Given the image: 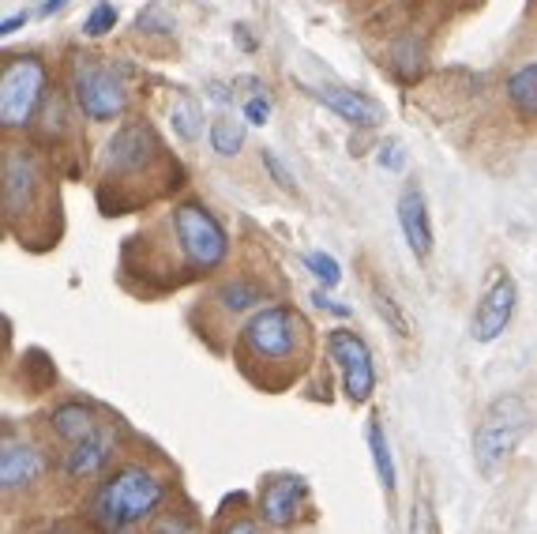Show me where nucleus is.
<instances>
[{
  "mask_svg": "<svg viewBox=\"0 0 537 534\" xmlns=\"http://www.w3.org/2000/svg\"><path fill=\"white\" fill-rule=\"evenodd\" d=\"M162 501H166V482L154 471H147V467L128 463V467H121V471H113L109 478L98 482V489L87 501V519H91L94 531L113 534L154 519Z\"/></svg>",
  "mask_w": 537,
  "mask_h": 534,
  "instance_id": "f257e3e1",
  "label": "nucleus"
},
{
  "mask_svg": "<svg viewBox=\"0 0 537 534\" xmlns=\"http://www.w3.org/2000/svg\"><path fill=\"white\" fill-rule=\"evenodd\" d=\"M241 358L260 362L263 380L271 369H290L293 373V365H305L308 358L305 316L290 305H271V309L248 316V324L241 328Z\"/></svg>",
  "mask_w": 537,
  "mask_h": 534,
  "instance_id": "f03ea898",
  "label": "nucleus"
},
{
  "mask_svg": "<svg viewBox=\"0 0 537 534\" xmlns=\"http://www.w3.org/2000/svg\"><path fill=\"white\" fill-rule=\"evenodd\" d=\"M169 226H173V241H177V249H181V260H185L196 275H211V271H218V267L226 264L230 237L222 230V222H218L200 200H188V204L173 207Z\"/></svg>",
  "mask_w": 537,
  "mask_h": 534,
  "instance_id": "7ed1b4c3",
  "label": "nucleus"
},
{
  "mask_svg": "<svg viewBox=\"0 0 537 534\" xmlns=\"http://www.w3.org/2000/svg\"><path fill=\"white\" fill-rule=\"evenodd\" d=\"M526 429H530V407L522 403L519 395L496 399V403L481 414L477 433H474V459H477V467H481V474L500 471L507 459H511V452L522 444Z\"/></svg>",
  "mask_w": 537,
  "mask_h": 534,
  "instance_id": "20e7f679",
  "label": "nucleus"
},
{
  "mask_svg": "<svg viewBox=\"0 0 537 534\" xmlns=\"http://www.w3.org/2000/svg\"><path fill=\"white\" fill-rule=\"evenodd\" d=\"M72 95H76L79 113L91 121H113L128 110V91H124L121 76L87 53H79L72 61Z\"/></svg>",
  "mask_w": 537,
  "mask_h": 534,
  "instance_id": "39448f33",
  "label": "nucleus"
},
{
  "mask_svg": "<svg viewBox=\"0 0 537 534\" xmlns=\"http://www.w3.org/2000/svg\"><path fill=\"white\" fill-rule=\"evenodd\" d=\"M49 72L38 57H12L4 64V79H0V121L4 128L31 125L42 98H46Z\"/></svg>",
  "mask_w": 537,
  "mask_h": 534,
  "instance_id": "423d86ee",
  "label": "nucleus"
},
{
  "mask_svg": "<svg viewBox=\"0 0 537 534\" xmlns=\"http://www.w3.org/2000/svg\"><path fill=\"white\" fill-rule=\"evenodd\" d=\"M327 358L335 362L338 380H342V395L350 399L353 407L369 403L372 388H376V365H372V350L369 343L350 328H335L327 331Z\"/></svg>",
  "mask_w": 537,
  "mask_h": 534,
  "instance_id": "0eeeda50",
  "label": "nucleus"
},
{
  "mask_svg": "<svg viewBox=\"0 0 537 534\" xmlns=\"http://www.w3.org/2000/svg\"><path fill=\"white\" fill-rule=\"evenodd\" d=\"M162 158V140L147 121H132L124 125L121 132H113V140L106 143V155H102V166L106 173H147Z\"/></svg>",
  "mask_w": 537,
  "mask_h": 534,
  "instance_id": "6e6552de",
  "label": "nucleus"
},
{
  "mask_svg": "<svg viewBox=\"0 0 537 534\" xmlns=\"http://www.w3.org/2000/svg\"><path fill=\"white\" fill-rule=\"evenodd\" d=\"M42 185V166L31 151L8 147L4 151V219L27 215L34 204V192Z\"/></svg>",
  "mask_w": 537,
  "mask_h": 534,
  "instance_id": "1a4fd4ad",
  "label": "nucleus"
},
{
  "mask_svg": "<svg viewBox=\"0 0 537 534\" xmlns=\"http://www.w3.org/2000/svg\"><path fill=\"white\" fill-rule=\"evenodd\" d=\"M308 501V482L297 474H275L260 489V519L267 527H293Z\"/></svg>",
  "mask_w": 537,
  "mask_h": 534,
  "instance_id": "9d476101",
  "label": "nucleus"
},
{
  "mask_svg": "<svg viewBox=\"0 0 537 534\" xmlns=\"http://www.w3.org/2000/svg\"><path fill=\"white\" fill-rule=\"evenodd\" d=\"M515 305H519V286H515L511 275H500V279L489 286V294L481 298V305H477L470 335H474L477 343L500 339L507 331V324H511V316H515Z\"/></svg>",
  "mask_w": 537,
  "mask_h": 534,
  "instance_id": "9b49d317",
  "label": "nucleus"
},
{
  "mask_svg": "<svg viewBox=\"0 0 537 534\" xmlns=\"http://www.w3.org/2000/svg\"><path fill=\"white\" fill-rule=\"evenodd\" d=\"M113 456H117V437L109 429H102V433H94V437L64 448L61 474L72 478V482H87V478H98V474L106 471Z\"/></svg>",
  "mask_w": 537,
  "mask_h": 534,
  "instance_id": "f8f14e48",
  "label": "nucleus"
},
{
  "mask_svg": "<svg viewBox=\"0 0 537 534\" xmlns=\"http://www.w3.org/2000/svg\"><path fill=\"white\" fill-rule=\"evenodd\" d=\"M46 474V456L34 448V444H16V440H4L0 448V489L4 497L31 489L38 478Z\"/></svg>",
  "mask_w": 537,
  "mask_h": 534,
  "instance_id": "ddd939ff",
  "label": "nucleus"
},
{
  "mask_svg": "<svg viewBox=\"0 0 537 534\" xmlns=\"http://www.w3.org/2000/svg\"><path fill=\"white\" fill-rule=\"evenodd\" d=\"M312 98H320L327 110H335L342 121H350L357 128H376L384 121L380 102L365 91H353V87H305Z\"/></svg>",
  "mask_w": 537,
  "mask_h": 534,
  "instance_id": "4468645a",
  "label": "nucleus"
},
{
  "mask_svg": "<svg viewBox=\"0 0 537 534\" xmlns=\"http://www.w3.org/2000/svg\"><path fill=\"white\" fill-rule=\"evenodd\" d=\"M399 226L406 245L414 252L417 260H429L432 252V219H429V204H425V192L417 185H406L399 196Z\"/></svg>",
  "mask_w": 537,
  "mask_h": 534,
  "instance_id": "2eb2a0df",
  "label": "nucleus"
},
{
  "mask_svg": "<svg viewBox=\"0 0 537 534\" xmlns=\"http://www.w3.org/2000/svg\"><path fill=\"white\" fill-rule=\"evenodd\" d=\"M49 425H53V433H57L64 444H79V440H87V437H94V433H102V429H106L87 403H61V407H53Z\"/></svg>",
  "mask_w": 537,
  "mask_h": 534,
  "instance_id": "dca6fc26",
  "label": "nucleus"
},
{
  "mask_svg": "<svg viewBox=\"0 0 537 534\" xmlns=\"http://www.w3.org/2000/svg\"><path fill=\"white\" fill-rule=\"evenodd\" d=\"M507 98L519 117H537V61L522 64L519 72L507 79Z\"/></svg>",
  "mask_w": 537,
  "mask_h": 534,
  "instance_id": "f3484780",
  "label": "nucleus"
},
{
  "mask_svg": "<svg viewBox=\"0 0 537 534\" xmlns=\"http://www.w3.org/2000/svg\"><path fill=\"white\" fill-rule=\"evenodd\" d=\"M369 452H372V467H376L380 486H384L387 493H395L399 471H395V456H391V448H387L384 425H380V422H369Z\"/></svg>",
  "mask_w": 537,
  "mask_h": 534,
  "instance_id": "a211bd4d",
  "label": "nucleus"
},
{
  "mask_svg": "<svg viewBox=\"0 0 537 534\" xmlns=\"http://www.w3.org/2000/svg\"><path fill=\"white\" fill-rule=\"evenodd\" d=\"M211 147H215V155L222 158H233L241 155V147H245V125L230 117V113H222L211 121Z\"/></svg>",
  "mask_w": 537,
  "mask_h": 534,
  "instance_id": "6ab92c4d",
  "label": "nucleus"
},
{
  "mask_svg": "<svg viewBox=\"0 0 537 534\" xmlns=\"http://www.w3.org/2000/svg\"><path fill=\"white\" fill-rule=\"evenodd\" d=\"M218 301L230 309V313H245V309H252V305H260L263 301V290L260 283H252V279H230V283L218 290Z\"/></svg>",
  "mask_w": 537,
  "mask_h": 534,
  "instance_id": "aec40b11",
  "label": "nucleus"
},
{
  "mask_svg": "<svg viewBox=\"0 0 537 534\" xmlns=\"http://www.w3.org/2000/svg\"><path fill=\"white\" fill-rule=\"evenodd\" d=\"M169 125H173V132H177L181 140H200V128H203L200 102H192L188 95H181L177 106L169 110Z\"/></svg>",
  "mask_w": 537,
  "mask_h": 534,
  "instance_id": "412c9836",
  "label": "nucleus"
},
{
  "mask_svg": "<svg viewBox=\"0 0 537 534\" xmlns=\"http://www.w3.org/2000/svg\"><path fill=\"white\" fill-rule=\"evenodd\" d=\"M151 531L154 534H203L200 523L188 516V512H177V508H166L151 519Z\"/></svg>",
  "mask_w": 537,
  "mask_h": 534,
  "instance_id": "4be33fe9",
  "label": "nucleus"
},
{
  "mask_svg": "<svg viewBox=\"0 0 537 534\" xmlns=\"http://www.w3.org/2000/svg\"><path fill=\"white\" fill-rule=\"evenodd\" d=\"M305 267L320 279L323 290H335V286L342 283V267H338V260L335 256H327V252H308Z\"/></svg>",
  "mask_w": 537,
  "mask_h": 534,
  "instance_id": "5701e85b",
  "label": "nucleus"
},
{
  "mask_svg": "<svg viewBox=\"0 0 537 534\" xmlns=\"http://www.w3.org/2000/svg\"><path fill=\"white\" fill-rule=\"evenodd\" d=\"M136 31L139 34H173V16H166L162 4H147L136 16Z\"/></svg>",
  "mask_w": 537,
  "mask_h": 534,
  "instance_id": "b1692460",
  "label": "nucleus"
},
{
  "mask_svg": "<svg viewBox=\"0 0 537 534\" xmlns=\"http://www.w3.org/2000/svg\"><path fill=\"white\" fill-rule=\"evenodd\" d=\"M113 23H117V8L109 0H98L91 8V16H87V23H83V34L87 38H102V34L113 31Z\"/></svg>",
  "mask_w": 537,
  "mask_h": 534,
  "instance_id": "393cba45",
  "label": "nucleus"
},
{
  "mask_svg": "<svg viewBox=\"0 0 537 534\" xmlns=\"http://www.w3.org/2000/svg\"><path fill=\"white\" fill-rule=\"evenodd\" d=\"M260 158H263V166H267V173H271V181H275L278 189L282 192H290V196H297V181H293V173L282 166V158L271 151V147H263L260 151Z\"/></svg>",
  "mask_w": 537,
  "mask_h": 534,
  "instance_id": "a878e982",
  "label": "nucleus"
},
{
  "mask_svg": "<svg viewBox=\"0 0 537 534\" xmlns=\"http://www.w3.org/2000/svg\"><path fill=\"white\" fill-rule=\"evenodd\" d=\"M376 313H380L387 324H391V331H395V335H410V324H406V316L399 313L395 298H391V294H384V290H376Z\"/></svg>",
  "mask_w": 537,
  "mask_h": 534,
  "instance_id": "bb28decb",
  "label": "nucleus"
},
{
  "mask_svg": "<svg viewBox=\"0 0 537 534\" xmlns=\"http://www.w3.org/2000/svg\"><path fill=\"white\" fill-rule=\"evenodd\" d=\"M245 117H248V125H267V121H271V98L252 95L245 102Z\"/></svg>",
  "mask_w": 537,
  "mask_h": 534,
  "instance_id": "cd10ccee",
  "label": "nucleus"
},
{
  "mask_svg": "<svg viewBox=\"0 0 537 534\" xmlns=\"http://www.w3.org/2000/svg\"><path fill=\"white\" fill-rule=\"evenodd\" d=\"M414 534H440L436 519H432L429 501H417V508H414Z\"/></svg>",
  "mask_w": 537,
  "mask_h": 534,
  "instance_id": "c85d7f7f",
  "label": "nucleus"
},
{
  "mask_svg": "<svg viewBox=\"0 0 537 534\" xmlns=\"http://www.w3.org/2000/svg\"><path fill=\"white\" fill-rule=\"evenodd\" d=\"M218 534H263L260 531V523L252 516H233V519H226L222 527H218Z\"/></svg>",
  "mask_w": 537,
  "mask_h": 534,
  "instance_id": "c756f323",
  "label": "nucleus"
},
{
  "mask_svg": "<svg viewBox=\"0 0 537 534\" xmlns=\"http://www.w3.org/2000/svg\"><path fill=\"white\" fill-rule=\"evenodd\" d=\"M380 166H384V170H399V166H402V147H399V143H384V151H380Z\"/></svg>",
  "mask_w": 537,
  "mask_h": 534,
  "instance_id": "7c9ffc66",
  "label": "nucleus"
},
{
  "mask_svg": "<svg viewBox=\"0 0 537 534\" xmlns=\"http://www.w3.org/2000/svg\"><path fill=\"white\" fill-rule=\"evenodd\" d=\"M312 301H316L320 309H327V313H335V316H350V309H346V305H338V301H331V298H327V294H323V290H316V294H312Z\"/></svg>",
  "mask_w": 537,
  "mask_h": 534,
  "instance_id": "2f4dec72",
  "label": "nucleus"
},
{
  "mask_svg": "<svg viewBox=\"0 0 537 534\" xmlns=\"http://www.w3.org/2000/svg\"><path fill=\"white\" fill-rule=\"evenodd\" d=\"M23 27H27V16H8V19H4V27H0V34L8 38V34L23 31Z\"/></svg>",
  "mask_w": 537,
  "mask_h": 534,
  "instance_id": "473e14b6",
  "label": "nucleus"
},
{
  "mask_svg": "<svg viewBox=\"0 0 537 534\" xmlns=\"http://www.w3.org/2000/svg\"><path fill=\"white\" fill-rule=\"evenodd\" d=\"M64 4H68V0H46V8H42V12H46V16H53V12H61Z\"/></svg>",
  "mask_w": 537,
  "mask_h": 534,
  "instance_id": "72a5a7b5",
  "label": "nucleus"
},
{
  "mask_svg": "<svg viewBox=\"0 0 537 534\" xmlns=\"http://www.w3.org/2000/svg\"><path fill=\"white\" fill-rule=\"evenodd\" d=\"M46 534H79V531H72V527H53V531H46Z\"/></svg>",
  "mask_w": 537,
  "mask_h": 534,
  "instance_id": "f704fd0d",
  "label": "nucleus"
}]
</instances>
